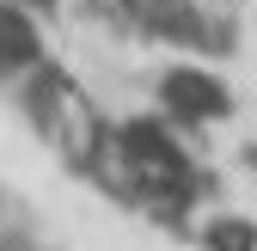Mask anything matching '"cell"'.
I'll use <instances>...</instances> for the list:
<instances>
[{"mask_svg":"<svg viewBox=\"0 0 257 251\" xmlns=\"http://www.w3.org/2000/svg\"><path fill=\"white\" fill-rule=\"evenodd\" d=\"M227 104L245 135V153L257 160V0H239L233 37H227Z\"/></svg>","mask_w":257,"mask_h":251,"instance_id":"cell-1","label":"cell"}]
</instances>
